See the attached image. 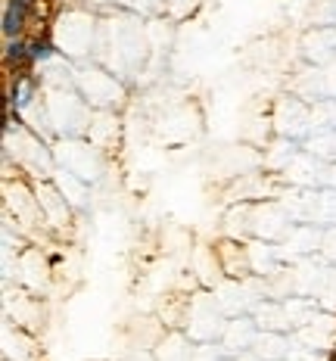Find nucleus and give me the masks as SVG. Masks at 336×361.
<instances>
[{
	"label": "nucleus",
	"mask_w": 336,
	"mask_h": 361,
	"mask_svg": "<svg viewBox=\"0 0 336 361\" xmlns=\"http://www.w3.org/2000/svg\"><path fill=\"white\" fill-rule=\"evenodd\" d=\"M25 25H28V0H10L4 10V35L19 37Z\"/></svg>",
	"instance_id": "nucleus-1"
},
{
	"label": "nucleus",
	"mask_w": 336,
	"mask_h": 361,
	"mask_svg": "<svg viewBox=\"0 0 336 361\" xmlns=\"http://www.w3.org/2000/svg\"><path fill=\"white\" fill-rule=\"evenodd\" d=\"M32 103V81L28 78H19L16 87H13V106L16 109H25Z\"/></svg>",
	"instance_id": "nucleus-2"
},
{
	"label": "nucleus",
	"mask_w": 336,
	"mask_h": 361,
	"mask_svg": "<svg viewBox=\"0 0 336 361\" xmlns=\"http://www.w3.org/2000/svg\"><path fill=\"white\" fill-rule=\"evenodd\" d=\"M6 59H10V63H22V59H28V44L22 41V37H16V41L10 37V44H6Z\"/></svg>",
	"instance_id": "nucleus-3"
},
{
	"label": "nucleus",
	"mask_w": 336,
	"mask_h": 361,
	"mask_svg": "<svg viewBox=\"0 0 336 361\" xmlns=\"http://www.w3.org/2000/svg\"><path fill=\"white\" fill-rule=\"evenodd\" d=\"M50 54H54V44H50V41L28 44V59H32V63H41V59H47Z\"/></svg>",
	"instance_id": "nucleus-4"
}]
</instances>
